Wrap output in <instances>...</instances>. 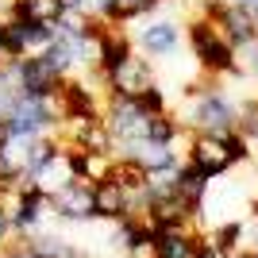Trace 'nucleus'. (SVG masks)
<instances>
[{"label": "nucleus", "mask_w": 258, "mask_h": 258, "mask_svg": "<svg viewBox=\"0 0 258 258\" xmlns=\"http://www.w3.org/2000/svg\"><path fill=\"white\" fill-rule=\"evenodd\" d=\"M189 50H193V62L205 77H247L239 74L235 66V46L224 39V31L216 27L208 16H193L189 20Z\"/></svg>", "instance_id": "1"}, {"label": "nucleus", "mask_w": 258, "mask_h": 258, "mask_svg": "<svg viewBox=\"0 0 258 258\" xmlns=\"http://www.w3.org/2000/svg\"><path fill=\"white\" fill-rule=\"evenodd\" d=\"M104 81H108V97L139 100L147 89L158 85V70H154V58H143V50H131L112 70H104Z\"/></svg>", "instance_id": "2"}, {"label": "nucleus", "mask_w": 258, "mask_h": 258, "mask_svg": "<svg viewBox=\"0 0 258 258\" xmlns=\"http://www.w3.org/2000/svg\"><path fill=\"white\" fill-rule=\"evenodd\" d=\"M185 162L201 170L208 181L224 177L235 158H231V147H227V131H193L189 135V147H185Z\"/></svg>", "instance_id": "3"}, {"label": "nucleus", "mask_w": 258, "mask_h": 258, "mask_svg": "<svg viewBox=\"0 0 258 258\" xmlns=\"http://www.w3.org/2000/svg\"><path fill=\"white\" fill-rule=\"evenodd\" d=\"M181 46V23L170 16H154L139 27L135 35V50H143L147 58H173Z\"/></svg>", "instance_id": "4"}, {"label": "nucleus", "mask_w": 258, "mask_h": 258, "mask_svg": "<svg viewBox=\"0 0 258 258\" xmlns=\"http://www.w3.org/2000/svg\"><path fill=\"white\" fill-rule=\"evenodd\" d=\"M12 77H16V89H20L23 97H50L54 89L66 81L62 74H54V70L39 58V54L20 58V62L12 66Z\"/></svg>", "instance_id": "5"}, {"label": "nucleus", "mask_w": 258, "mask_h": 258, "mask_svg": "<svg viewBox=\"0 0 258 258\" xmlns=\"http://www.w3.org/2000/svg\"><path fill=\"white\" fill-rule=\"evenodd\" d=\"M93 189H97V185L85 181V177H70L58 193H50L54 216H62V220H77V224L93 220Z\"/></svg>", "instance_id": "6"}, {"label": "nucleus", "mask_w": 258, "mask_h": 258, "mask_svg": "<svg viewBox=\"0 0 258 258\" xmlns=\"http://www.w3.org/2000/svg\"><path fill=\"white\" fill-rule=\"evenodd\" d=\"M135 208H139V205L131 201V193H127V189H119L112 177H108V181H100L97 189H93V220L119 224V220H127Z\"/></svg>", "instance_id": "7"}, {"label": "nucleus", "mask_w": 258, "mask_h": 258, "mask_svg": "<svg viewBox=\"0 0 258 258\" xmlns=\"http://www.w3.org/2000/svg\"><path fill=\"white\" fill-rule=\"evenodd\" d=\"M46 208H50V197L43 193V189H35V185H27V189H20V197H16V205H12V227H16V235H31L35 227H39V220L46 216ZM54 212V208H50Z\"/></svg>", "instance_id": "8"}, {"label": "nucleus", "mask_w": 258, "mask_h": 258, "mask_svg": "<svg viewBox=\"0 0 258 258\" xmlns=\"http://www.w3.org/2000/svg\"><path fill=\"white\" fill-rule=\"evenodd\" d=\"M70 166H74L77 177H85V181L100 185L112 177V166H116V154L112 151H85V147H77L70 151Z\"/></svg>", "instance_id": "9"}, {"label": "nucleus", "mask_w": 258, "mask_h": 258, "mask_svg": "<svg viewBox=\"0 0 258 258\" xmlns=\"http://www.w3.org/2000/svg\"><path fill=\"white\" fill-rule=\"evenodd\" d=\"M154 243H158V258H197L201 231L197 227H173V231H158Z\"/></svg>", "instance_id": "10"}, {"label": "nucleus", "mask_w": 258, "mask_h": 258, "mask_svg": "<svg viewBox=\"0 0 258 258\" xmlns=\"http://www.w3.org/2000/svg\"><path fill=\"white\" fill-rule=\"evenodd\" d=\"M62 0H8V16L31 23H58L62 20Z\"/></svg>", "instance_id": "11"}, {"label": "nucleus", "mask_w": 258, "mask_h": 258, "mask_svg": "<svg viewBox=\"0 0 258 258\" xmlns=\"http://www.w3.org/2000/svg\"><path fill=\"white\" fill-rule=\"evenodd\" d=\"M162 4H170V0H112L104 20L108 23H131V20H143V16L158 12Z\"/></svg>", "instance_id": "12"}, {"label": "nucleus", "mask_w": 258, "mask_h": 258, "mask_svg": "<svg viewBox=\"0 0 258 258\" xmlns=\"http://www.w3.org/2000/svg\"><path fill=\"white\" fill-rule=\"evenodd\" d=\"M23 247L31 250L35 258H77V250L70 247L62 235H54V231H50V235H46V231H43V235H27V239H23Z\"/></svg>", "instance_id": "13"}, {"label": "nucleus", "mask_w": 258, "mask_h": 258, "mask_svg": "<svg viewBox=\"0 0 258 258\" xmlns=\"http://www.w3.org/2000/svg\"><path fill=\"white\" fill-rule=\"evenodd\" d=\"M20 31H23V50L27 54H39L58 39V23H31V20H20Z\"/></svg>", "instance_id": "14"}, {"label": "nucleus", "mask_w": 258, "mask_h": 258, "mask_svg": "<svg viewBox=\"0 0 258 258\" xmlns=\"http://www.w3.org/2000/svg\"><path fill=\"white\" fill-rule=\"evenodd\" d=\"M243 235H247V224H243V220H224L208 239H212L224 254H239V250H243Z\"/></svg>", "instance_id": "15"}, {"label": "nucleus", "mask_w": 258, "mask_h": 258, "mask_svg": "<svg viewBox=\"0 0 258 258\" xmlns=\"http://www.w3.org/2000/svg\"><path fill=\"white\" fill-rule=\"evenodd\" d=\"M135 104L147 112V116H154V112H170V100H166V93H162V85H154V89H147Z\"/></svg>", "instance_id": "16"}, {"label": "nucleus", "mask_w": 258, "mask_h": 258, "mask_svg": "<svg viewBox=\"0 0 258 258\" xmlns=\"http://www.w3.org/2000/svg\"><path fill=\"white\" fill-rule=\"evenodd\" d=\"M12 235H16V227H12V216L0 208V243H4V239H12Z\"/></svg>", "instance_id": "17"}, {"label": "nucleus", "mask_w": 258, "mask_h": 258, "mask_svg": "<svg viewBox=\"0 0 258 258\" xmlns=\"http://www.w3.org/2000/svg\"><path fill=\"white\" fill-rule=\"evenodd\" d=\"M12 143V123H8V116H0V151Z\"/></svg>", "instance_id": "18"}, {"label": "nucleus", "mask_w": 258, "mask_h": 258, "mask_svg": "<svg viewBox=\"0 0 258 258\" xmlns=\"http://www.w3.org/2000/svg\"><path fill=\"white\" fill-rule=\"evenodd\" d=\"M227 4H239V8H247L250 16L258 20V0H227Z\"/></svg>", "instance_id": "19"}, {"label": "nucleus", "mask_w": 258, "mask_h": 258, "mask_svg": "<svg viewBox=\"0 0 258 258\" xmlns=\"http://www.w3.org/2000/svg\"><path fill=\"white\" fill-rule=\"evenodd\" d=\"M16 258H35V254H31L27 247H20V250H16Z\"/></svg>", "instance_id": "20"}, {"label": "nucleus", "mask_w": 258, "mask_h": 258, "mask_svg": "<svg viewBox=\"0 0 258 258\" xmlns=\"http://www.w3.org/2000/svg\"><path fill=\"white\" fill-rule=\"evenodd\" d=\"M250 212H254V220H258V197H254V205H250Z\"/></svg>", "instance_id": "21"}, {"label": "nucleus", "mask_w": 258, "mask_h": 258, "mask_svg": "<svg viewBox=\"0 0 258 258\" xmlns=\"http://www.w3.org/2000/svg\"><path fill=\"white\" fill-rule=\"evenodd\" d=\"M123 258H127V254H123Z\"/></svg>", "instance_id": "22"}]
</instances>
